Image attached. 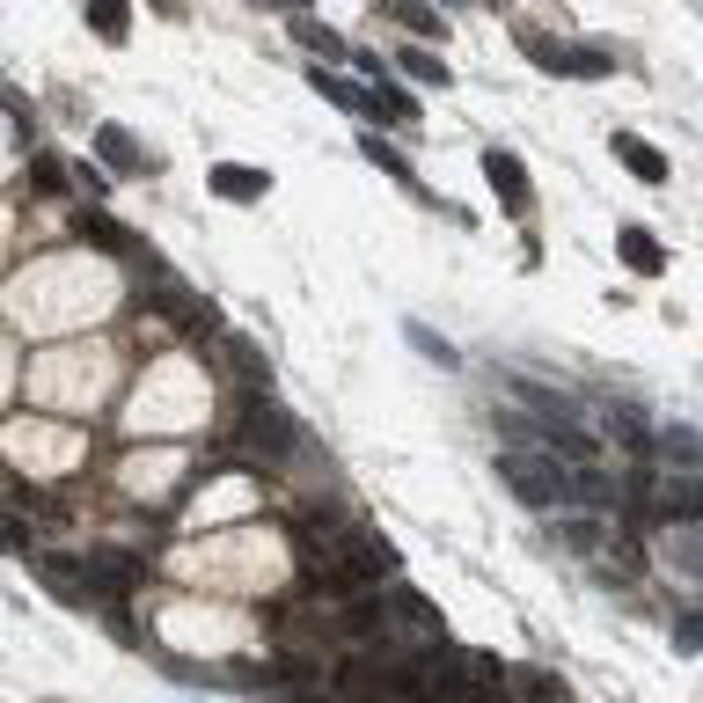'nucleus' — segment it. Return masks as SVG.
<instances>
[{"mask_svg":"<svg viewBox=\"0 0 703 703\" xmlns=\"http://www.w3.org/2000/svg\"><path fill=\"white\" fill-rule=\"evenodd\" d=\"M499 477H506L513 499H528V506H542V513L572 506V461L542 455V447H506V455H499Z\"/></svg>","mask_w":703,"mask_h":703,"instance_id":"f257e3e1","label":"nucleus"},{"mask_svg":"<svg viewBox=\"0 0 703 703\" xmlns=\"http://www.w3.org/2000/svg\"><path fill=\"white\" fill-rule=\"evenodd\" d=\"M293 447H301V425H293L279 403H271L265 388L249 396L243 425H235V455H257V461H293Z\"/></svg>","mask_w":703,"mask_h":703,"instance_id":"f03ea898","label":"nucleus"},{"mask_svg":"<svg viewBox=\"0 0 703 703\" xmlns=\"http://www.w3.org/2000/svg\"><path fill=\"white\" fill-rule=\"evenodd\" d=\"M550 535H558V550H572V558H608V550H616L608 513H586V506H558Z\"/></svg>","mask_w":703,"mask_h":703,"instance_id":"7ed1b4c3","label":"nucleus"},{"mask_svg":"<svg viewBox=\"0 0 703 703\" xmlns=\"http://www.w3.org/2000/svg\"><path fill=\"white\" fill-rule=\"evenodd\" d=\"M132 586H140V558H132V550H89V558H81V594L125 601Z\"/></svg>","mask_w":703,"mask_h":703,"instance_id":"20e7f679","label":"nucleus"},{"mask_svg":"<svg viewBox=\"0 0 703 703\" xmlns=\"http://www.w3.org/2000/svg\"><path fill=\"white\" fill-rule=\"evenodd\" d=\"M594 440H608L616 455H631V461H653V425H645L631 403H601V433Z\"/></svg>","mask_w":703,"mask_h":703,"instance_id":"39448f33","label":"nucleus"},{"mask_svg":"<svg viewBox=\"0 0 703 703\" xmlns=\"http://www.w3.org/2000/svg\"><path fill=\"white\" fill-rule=\"evenodd\" d=\"M484 176H491V191H499V206H506V213H528V169H520V154L491 147V154H484Z\"/></svg>","mask_w":703,"mask_h":703,"instance_id":"423d86ee","label":"nucleus"},{"mask_svg":"<svg viewBox=\"0 0 703 703\" xmlns=\"http://www.w3.org/2000/svg\"><path fill=\"white\" fill-rule=\"evenodd\" d=\"M81 235H89V249H103V257H132V265H147L140 235H132L125 220H110V213H81Z\"/></svg>","mask_w":703,"mask_h":703,"instance_id":"0eeeda50","label":"nucleus"},{"mask_svg":"<svg viewBox=\"0 0 703 703\" xmlns=\"http://www.w3.org/2000/svg\"><path fill=\"white\" fill-rule=\"evenodd\" d=\"M271 191L265 169H249V162H220L213 169V198H235V206H257V198Z\"/></svg>","mask_w":703,"mask_h":703,"instance_id":"6e6552de","label":"nucleus"},{"mask_svg":"<svg viewBox=\"0 0 703 703\" xmlns=\"http://www.w3.org/2000/svg\"><path fill=\"white\" fill-rule=\"evenodd\" d=\"M608 147H616V162H623L631 176H645V184H667V176H675V169H667V154H659V147H645L637 132H616Z\"/></svg>","mask_w":703,"mask_h":703,"instance_id":"1a4fd4ad","label":"nucleus"},{"mask_svg":"<svg viewBox=\"0 0 703 703\" xmlns=\"http://www.w3.org/2000/svg\"><path fill=\"white\" fill-rule=\"evenodd\" d=\"M616 257H623L631 271H645V279H659V271H667V249H659L645 227H623V235H616Z\"/></svg>","mask_w":703,"mask_h":703,"instance_id":"9d476101","label":"nucleus"},{"mask_svg":"<svg viewBox=\"0 0 703 703\" xmlns=\"http://www.w3.org/2000/svg\"><path fill=\"white\" fill-rule=\"evenodd\" d=\"M96 162H110V169H132V176H140V169H147V147L132 140V132H118V125H103V132H96Z\"/></svg>","mask_w":703,"mask_h":703,"instance_id":"9b49d317","label":"nucleus"},{"mask_svg":"<svg viewBox=\"0 0 703 703\" xmlns=\"http://www.w3.org/2000/svg\"><path fill=\"white\" fill-rule=\"evenodd\" d=\"M667 455V469H696L703 461V440L689 433V425H667V433H653V461Z\"/></svg>","mask_w":703,"mask_h":703,"instance_id":"f8f14e48","label":"nucleus"},{"mask_svg":"<svg viewBox=\"0 0 703 703\" xmlns=\"http://www.w3.org/2000/svg\"><path fill=\"white\" fill-rule=\"evenodd\" d=\"M89 30H96L103 45H125L132 37V8L125 0H89Z\"/></svg>","mask_w":703,"mask_h":703,"instance_id":"ddd939ff","label":"nucleus"},{"mask_svg":"<svg viewBox=\"0 0 703 703\" xmlns=\"http://www.w3.org/2000/svg\"><path fill=\"white\" fill-rule=\"evenodd\" d=\"M220 352H227V374H243V382H249V396H257V388H271V366L257 360V344H249V338H227Z\"/></svg>","mask_w":703,"mask_h":703,"instance_id":"4468645a","label":"nucleus"},{"mask_svg":"<svg viewBox=\"0 0 703 703\" xmlns=\"http://www.w3.org/2000/svg\"><path fill=\"white\" fill-rule=\"evenodd\" d=\"M382 8H388V15H396L403 30H411V37H425V45H433L440 30H447V23L433 15V8H425V0H382Z\"/></svg>","mask_w":703,"mask_h":703,"instance_id":"2eb2a0df","label":"nucleus"},{"mask_svg":"<svg viewBox=\"0 0 703 703\" xmlns=\"http://www.w3.org/2000/svg\"><path fill=\"white\" fill-rule=\"evenodd\" d=\"M293 37L308 51H323V59H352V45H344L338 30H323V23H308V15H293Z\"/></svg>","mask_w":703,"mask_h":703,"instance_id":"dca6fc26","label":"nucleus"},{"mask_svg":"<svg viewBox=\"0 0 703 703\" xmlns=\"http://www.w3.org/2000/svg\"><path fill=\"white\" fill-rule=\"evenodd\" d=\"M520 51H528L542 73H564V59H572V45H550L542 30H520Z\"/></svg>","mask_w":703,"mask_h":703,"instance_id":"f3484780","label":"nucleus"},{"mask_svg":"<svg viewBox=\"0 0 703 703\" xmlns=\"http://www.w3.org/2000/svg\"><path fill=\"white\" fill-rule=\"evenodd\" d=\"M37 572L51 594H81V558H37Z\"/></svg>","mask_w":703,"mask_h":703,"instance_id":"a211bd4d","label":"nucleus"},{"mask_svg":"<svg viewBox=\"0 0 703 703\" xmlns=\"http://www.w3.org/2000/svg\"><path fill=\"white\" fill-rule=\"evenodd\" d=\"M403 73H418V81H433V89H447L455 73H447V59H433V51L418 45V51H403Z\"/></svg>","mask_w":703,"mask_h":703,"instance_id":"6ab92c4d","label":"nucleus"},{"mask_svg":"<svg viewBox=\"0 0 703 703\" xmlns=\"http://www.w3.org/2000/svg\"><path fill=\"white\" fill-rule=\"evenodd\" d=\"M564 73H586V81H601V73H616V59H608V51H594V45H572Z\"/></svg>","mask_w":703,"mask_h":703,"instance_id":"aec40b11","label":"nucleus"},{"mask_svg":"<svg viewBox=\"0 0 703 703\" xmlns=\"http://www.w3.org/2000/svg\"><path fill=\"white\" fill-rule=\"evenodd\" d=\"M411 344H418V352H425V360H433V366H455V360H461L455 344L440 338V330H425V323H411Z\"/></svg>","mask_w":703,"mask_h":703,"instance_id":"412c9836","label":"nucleus"},{"mask_svg":"<svg viewBox=\"0 0 703 703\" xmlns=\"http://www.w3.org/2000/svg\"><path fill=\"white\" fill-rule=\"evenodd\" d=\"M360 147H366V162H382V169L396 176V184H411V162H403V154H396L388 140H360Z\"/></svg>","mask_w":703,"mask_h":703,"instance_id":"4be33fe9","label":"nucleus"},{"mask_svg":"<svg viewBox=\"0 0 703 703\" xmlns=\"http://www.w3.org/2000/svg\"><path fill=\"white\" fill-rule=\"evenodd\" d=\"M513 689H520V696H564L558 675H513Z\"/></svg>","mask_w":703,"mask_h":703,"instance_id":"5701e85b","label":"nucleus"},{"mask_svg":"<svg viewBox=\"0 0 703 703\" xmlns=\"http://www.w3.org/2000/svg\"><path fill=\"white\" fill-rule=\"evenodd\" d=\"M675 645H681V653H703V623H696V616H681V623H675Z\"/></svg>","mask_w":703,"mask_h":703,"instance_id":"b1692460","label":"nucleus"},{"mask_svg":"<svg viewBox=\"0 0 703 703\" xmlns=\"http://www.w3.org/2000/svg\"><path fill=\"white\" fill-rule=\"evenodd\" d=\"M0 550H30V535H23V520H8V513H0Z\"/></svg>","mask_w":703,"mask_h":703,"instance_id":"393cba45","label":"nucleus"},{"mask_svg":"<svg viewBox=\"0 0 703 703\" xmlns=\"http://www.w3.org/2000/svg\"><path fill=\"white\" fill-rule=\"evenodd\" d=\"M37 184H45V191H59V184H67V169H59V154H45V162H37Z\"/></svg>","mask_w":703,"mask_h":703,"instance_id":"a878e982","label":"nucleus"},{"mask_svg":"<svg viewBox=\"0 0 703 703\" xmlns=\"http://www.w3.org/2000/svg\"><path fill=\"white\" fill-rule=\"evenodd\" d=\"M257 8H271V15H301L308 0H257Z\"/></svg>","mask_w":703,"mask_h":703,"instance_id":"bb28decb","label":"nucleus"}]
</instances>
